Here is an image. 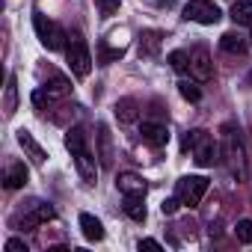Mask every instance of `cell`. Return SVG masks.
Here are the masks:
<instances>
[{
    "instance_id": "29",
    "label": "cell",
    "mask_w": 252,
    "mask_h": 252,
    "mask_svg": "<svg viewBox=\"0 0 252 252\" xmlns=\"http://www.w3.org/2000/svg\"><path fill=\"white\" fill-rule=\"evenodd\" d=\"M6 252H27V243L18 240V237H12V240H6Z\"/></svg>"
},
{
    "instance_id": "22",
    "label": "cell",
    "mask_w": 252,
    "mask_h": 252,
    "mask_svg": "<svg viewBox=\"0 0 252 252\" xmlns=\"http://www.w3.org/2000/svg\"><path fill=\"white\" fill-rule=\"evenodd\" d=\"M178 92H181V98H184V101H193V104L202 98V89H199L193 80H181V83H178Z\"/></svg>"
},
{
    "instance_id": "5",
    "label": "cell",
    "mask_w": 252,
    "mask_h": 252,
    "mask_svg": "<svg viewBox=\"0 0 252 252\" xmlns=\"http://www.w3.org/2000/svg\"><path fill=\"white\" fill-rule=\"evenodd\" d=\"M184 18L187 21H196V24H217L222 18V12L211 3V0H187Z\"/></svg>"
},
{
    "instance_id": "11",
    "label": "cell",
    "mask_w": 252,
    "mask_h": 252,
    "mask_svg": "<svg viewBox=\"0 0 252 252\" xmlns=\"http://www.w3.org/2000/svg\"><path fill=\"white\" fill-rule=\"evenodd\" d=\"M74 163H77V172H80V178H83L86 184H95V181H98V163H95V158L89 155V149H86V152H77V155H74Z\"/></svg>"
},
{
    "instance_id": "12",
    "label": "cell",
    "mask_w": 252,
    "mask_h": 252,
    "mask_svg": "<svg viewBox=\"0 0 252 252\" xmlns=\"http://www.w3.org/2000/svg\"><path fill=\"white\" fill-rule=\"evenodd\" d=\"M48 220H54V208L39 202L30 214H24V217H21V225H24V228H36V225H42V222H48Z\"/></svg>"
},
{
    "instance_id": "32",
    "label": "cell",
    "mask_w": 252,
    "mask_h": 252,
    "mask_svg": "<svg viewBox=\"0 0 252 252\" xmlns=\"http://www.w3.org/2000/svg\"><path fill=\"white\" fill-rule=\"evenodd\" d=\"M249 83H252V71H249Z\"/></svg>"
},
{
    "instance_id": "25",
    "label": "cell",
    "mask_w": 252,
    "mask_h": 252,
    "mask_svg": "<svg viewBox=\"0 0 252 252\" xmlns=\"http://www.w3.org/2000/svg\"><path fill=\"white\" fill-rule=\"evenodd\" d=\"M110 160H113V152H110V134H107L104 125H101V163L110 166Z\"/></svg>"
},
{
    "instance_id": "10",
    "label": "cell",
    "mask_w": 252,
    "mask_h": 252,
    "mask_svg": "<svg viewBox=\"0 0 252 252\" xmlns=\"http://www.w3.org/2000/svg\"><path fill=\"white\" fill-rule=\"evenodd\" d=\"M18 146L24 149V155H27V158H30V160L36 163V166H42V163H45L48 152H45V149H42V146L36 143V137H33L30 131H24V128L18 131Z\"/></svg>"
},
{
    "instance_id": "19",
    "label": "cell",
    "mask_w": 252,
    "mask_h": 252,
    "mask_svg": "<svg viewBox=\"0 0 252 252\" xmlns=\"http://www.w3.org/2000/svg\"><path fill=\"white\" fill-rule=\"evenodd\" d=\"M3 110H6V116H12V113L18 110V77H15V74H9V86H6V104H3Z\"/></svg>"
},
{
    "instance_id": "26",
    "label": "cell",
    "mask_w": 252,
    "mask_h": 252,
    "mask_svg": "<svg viewBox=\"0 0 252 252\" xmlns=\"http://www.w3.org/2000/svg\"><path fill=\"white\" fill-rule=\"evenodd\" d=\"M234 234H237L240 243H252V220H240L237 228H234Z\"/></svg>"
},
{
    "instance_id": "6",
    "label": "cell",
    "mask_w": 252,
    "mask_h": 252,
    "mask_svg": "<svg viewBox=\"0 0 252 252\" xmlns=\"http://www.w3.org/2000/svg\"><path fill=\"white\" fill-rule=\"evenodd\" d=\"M65 54H68V65H71V71H74L77 77H86V74L92 71V54H89V48H86L80 39H74Z\"/></svg>"
},
{
    "instance_id": "18",
    "label": "cell",
    "mask_w": 252,
    "mask_h": 252,
    "mask_svg": "<svg viewBox=\"0 0 252 252\" xmlns=\"http://www.w3.org/2000/svg\"><path fill=\"white\" fill-rule=\"evenodd\" d=\"M65 149H68L71 155L86 152V134H83V128H71V131L65 134Z\"/></svg>"
},
{
    "instance_id": "8",
    "label": "cell",
    "mask_w": 252,
    "mask_h": 252,
    "mask_svg": "<svg viewBox=\"0 0 252 252\" xmlns=\"http://www.w3.org/2000/svg\"><path fill=\"white\" fill-rule=\"evenodd\" d=\"M190 74L196 80H211L214 74V65H211V54L205 48H193L190 51Z\"/></svg>"
},
{
    "instance_id": "28",
    "label": "cell",
    "mask_w": 252,
    "mask_h": 252,
    "mask_svg": "<svg viewBox=\"0 0 252 252\" xmlns=\"http://www.w3.org/2000/svg\"><path fill=\"white\" fill-rule=\"evenodd\" d=\"M122 54H125L122 48H110V51H101V63L107 65V63H113V60H119Z\"/></svg>"
},
{
    "instance_id": "31",
    "label": "cell",
    "mask_w": 252,
    "mask_h": 252,
    "mask_svg": "<svg viewBox=\"0 0 252 252\" xmlns=\"http://www.w3.org/2000/svg\"><path fill=\"white\" fill-rule=\"evenodd\" d=\"M140 249H155V252H160L163 246H160L158 240H152V237H143V240H140Z\"/></svg>"
},
{
    "instance_id": "27",
    "label": "cell",
    "mask_w": 252,
    "mask_h": 252,
    "mask_svg": "<svg viewBox=\"0 0 252 252\" xmlns=\"http://www.w3.org/2000/svg\"><path fill=\"white\" fill-rule=\"evenodd\" d=\"M95 6H98L101 15L107 18V15H116V12H119V0H95Z\"/></svg>"
},
{
    "instance_id": "20",
    "label": "cell",
    "mask_w": 252,
    "mask_h": 252,
    "mask_svg": "<svg viewBox=\"0 0 252 252\" xmlns=\"http://www.w3.org/2000/svg\"><path fill=\"white\" fill-rule=\"evenodd\" d=\"M116 116H119V122H134L137 119V101H131V98L119 101L116 104Z\"/></svg>"
},
{
    "instance_id": "21",
    "label": "cell",
    "mask_w": 252,
    "mask_h": 252,
    "mask_svg": "<svg viewBox=\"0 0 252 252\" xmlns=\"http://www.w3.org/2000/svg\"><path fill=\"white\" fill-rule=\"evenodd\" d=\"M169 65H172L178 74H187V71H190V54H187V51H172V54H169Z\"/></svg>"
},
{
    "instance_id": "16",
    "label": "cell",
    "mask_w": 252,
    "mask_h": 252,
    "mask_svg": "<svg viewBox=\"0 0 252 252\" xmlns=\"http://www.w3.org/2000/svg\"><path fill=\"white\" fill-rule=\"evenodd\" d=\"M220 48H222L225 54H246V39H243L240 33H222Z\"/></svg>"
},
{
    "instance_id": "7",
    "label": "cell",
    "mask_w": 252,
    "mask_h": 252,
    "mask_svg": "<svg viewBox=\"0 0 252 252\" xmlns=\"http://www.w3.org/2000/svg\"><path fill=\"white\" fill-rule=\"evenodd\" d=\"M116 187H119V193H122V196H140V199H146V190H149L146 178H143V175H137V172H119Z\"/></svg>"
},
{
    "instance_id": "2",
    "label": "cell",
    "mask_w": 252,
    "mask_h": 252,
    "mask_svg": "<svg viewBox=\"0 0 252 252\" xmlns=\"http://www.w3.org/2000/svg\"><path fill=\"white\" fill-rule=\"evenodd\" d=\"M184 149L193 152V158H196L199 166H214L217 155H220V149H217V143H214V137L208 131H190L184 137Z\"/></svg>"
},
{
    "instance_id": "30",
    "label": "cell",
    "mask_w": 252,
    "mask_h": 252,
    "mask_svg": "<svg viewBox=\"0 0 252 252\" xmlns=\"http://www.w3.org/2000/svg\"><path fill=\"white\" fill-rule=\"evenodd\" d=\"M178 205H181V199L175 196V199H166V202L160 205V211H163V214H175V211H178Z\"/></svg>"
},
{
    "instance_id": "3",
    "label": "cell",
    "mask_w": 252,
    "mask_h": 252,
    "mask_svg": "<svg viewBox=\"0 0 252 252\" xmlns=\"http://www.w3.org/2000/svg\"><path fill=\"white\" fill-rule=\"evenodd\" d=\"M205 190H208V178L205 175H184L175 184V196L181 199V205H190V208H196L202 202Z\"/></svg>"
},
{
    "instance_id": "23",
    "label": "cell",
    "mask_w": 252,
    "mask_h": 252,
    "mask_svg": "<svg viewBox=\"0 0 252 252\" xmlns=\"http://www.w3.org/2000/svg\"><path fill=\"white\" fill-rule=\"evenodd\" d=\"M54 101H57V95H54V92H51L48 86H45V89H36V92H33V104H36L39 110H48V107H51Z\"/></svg>"
},
{
    "instance_id": "1",
    "label": "cell",
    "mask_w": 252,
    "mask_h": 252,
    "mask_svg": "<svg viewBox=\"0 0 252 252\" xmlns=\"http://www.w3.org/2000/svg\"><path fill=\"white\" fill-rule=\"evenodd\" d=\"M222 155L228 160L231 175H237V181H243L246 178V149L240 143V131H234L231 125L222 128Z\"/></svg>"
},
{
    "instance_id": "4",
    "label": "cell",
    "mask_w": 252,
    "mask_h": 252,
    "mask_svg": "<svg viewBox=\"0 0 252 252\" xmlns=\"http://www.w3.org/2000/svg\"><path fill=\"white\" fill-rule=\"evenodd\" d=\"M33 27H36V36H39V42H42L48 51H60V48L65 45V30H63L60 24H54L51 18H45V15H36V18H33Z\"/></svg>"
},
{
    "instance_id": "15",
    "label": "cell",
    "mask_w": 252,
    "mask_h": 252,
    "mask_svg": "<svg viewBox=\"0 0 252 252\" xmlns=\"http://www.w3.org/2000/svg\"><path fill=\"white\" fill-rule=\"evenodd\" d=\"M6 190H18V187H24L27 184V166L24 163H9V169H6Z\"/></svg>"
},
{
    "instance_id": "13",
    "label": "cell",
    "mask_w": 252,
    "mask_h": 252,
    "mask_svg": "<svg viewBox=\"0 0 252 252\" xmlns=\"http://www.w3.org/2000/svg\"><path fill=\"white\" fill-rule=\"evenodd\" d=\"M231 21L237 27H252V0H234L231 3Z\"/></svg>"
},
{
    "instance_id": "17",
    "label": "cell",
    "mask_w": 252,
    "mask_h": 252,
    "mask_svg": "<svg viewBox=\"0 0 252 252\" xmlns=\"http://www.w3.org/2000/svg\"><path fill=\"white\" fill-rule=\"evenodd\" d=\"M125 214H128L134 222H146V205L140 196H125Z\"/></svg>"
},
{
    "instance_id": "9",
    "label": "cell",
    "mask_w": 252,
    "mask_h": 252,
    "mask_svg": "<svg viewBox=\"0 0 252 252\" xmlns=\"http://www.w3.org/2000/svg\"><path fill=\"white\" fill-rule=\"evenodd\" d=\"M140 134H143V140L149 143V146H166L169 143V128L163 122H143L140 125Z\"/></svg>"
},
{
    "instance_id": "14",
    "label": "cell",
    "mask_w": 252,
    "mask_h": 252,
    "mask_svg": "<svg viewBox=\"0 0 252 252\" xmlns=\"http://www.w3.org/2000/svg\"><path fill=\"white\" fill-rule=\"evenodd\" d=\"M80 228H83V237L92 240V243H98V240L104 237V225H101V220H95L92 214H80Z\"/></svg>"
},
{
    "instance_id": "24",
    "label": "cell",
    "mask_w": 252,
    "mask_h": 252,
    "mask_svg": "<svg viewBox=\"0 0 252 252\" xmlns=\"http://www.w3.org/2000/svg\"><path fill=\"white\" fill-rule=\"evenodd\" d=\"M158 45H160V33H146V39L140 45V54L152 57V54H158Z\"/></svg>"
}]
</instances>
